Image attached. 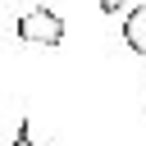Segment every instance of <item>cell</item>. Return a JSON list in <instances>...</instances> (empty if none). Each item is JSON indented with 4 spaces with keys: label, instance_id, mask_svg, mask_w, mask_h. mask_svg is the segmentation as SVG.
I'll use <instances>...</instances> for the list:
<instances>
[{
    "label": "cell",
    "instance_id": "cell-1",
    "mask_svg": "<svg viewBox=\"0 0 146 146\" xmlns=\"http://www.w3.org/2000/svg\"><path fill=\"white\" fill-rule=\"evenodd\" d=\"M18 41H27V46H59L64 41V18L55 9H46V5H32V9L18 14Z\"/></svg>",
    "mask_w": 146,
    "mask_h": 146
},
{
    "label": "cell",
    "instance_id": "cell-2",
    "mask_svg": "<svg viewBox=\"0 0 146 146\" xmlns=\"http://www.w3.org/2000/svg\"><path fill=\"white\" fill-rule=\"evenodd\" d=\"M123 41H128V50H137V55L146 59V0L128 9V18H123Z\"/></svg>",
    "mask_w": 146,
    "mask_h": 146
},
{
    "label": "cell",
    "instance_id": "cell-3",
    "mask_svg": "<svg viewBox=\"0 0 146 146\" xmlns=\"http://www.w3.org/2000/svg\"><path fill=\"white\" fill-rule=\"evenodd\" d=\"M9 146H36L32 141V128H27V119H18V132H14V141Z\"/></svg>",
    "mask_w": 146,
    "mask_h": 146
},
{
    "label": "cell",
    "instance_id": "cell-4",
    "mask_svg": "<svg viewBox=\"0 0 146 146\" xmlns=\"http://www.w3.org/2000/svg\"><path fill=\"white\" fill-rule=\"evenodd\" d=\"M123 5H128V0H100V9H105V14H123Z\"/></svg>",
    "mask_w": 146,
    "mask_h": 146
},
{
    "label": "cell",
    "instance_id": "cell-5",
    "mask_svg": "<svg viewBox=\"0 0 146 146\" xmlns=\"http://www.w3.org/2000/svg\"><path fill=\"white\" fill-rule=\"evenodd\" d=\"M141 73H146V68H141Z\"/></svg>",
    "mask_w": 146,
    "mask_h": 146
}]
</instances>
